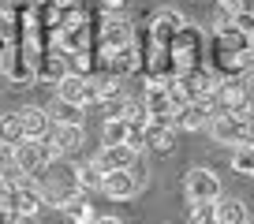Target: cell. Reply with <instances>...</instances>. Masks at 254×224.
I'll list each match as a JSON object with an SVG mask.
<instances>
[{
	"mask_svg": "<svg viewBox=\"0 0 254 224\" xmlns=\"http://www.w3.org/2000/svg\"><path fill=\"white\" fill-rule=\"evenodd\" d=\"M217 97L213 94H206V97H198V101H187L180 112H176V127H183V131H202V127H209V120L217 116Z\"/></svg>",
	"mask_w": 254,
	"mask_h": 224,
	"instance_id": "277c9868",
	"label": "cell"
},
{
	"mask_svg": "<svg viewBox=\"0 0 254 224\" xmlns=\"http://www.w3.org/2000/svg\"><path fill=\"white\" fill-rule=\"evenodd\" d=\"M53 157H56V150L45 138H23L15 146V153H11V168L23 172V176H38V172H45L53 165Z\"/></svg>",
	"mask_w": 254,
	"mask_h": 224,
	"instance_id": "6da1fadb",
	"label": "cell"
},
{
	"mask_svg": "<svg viewBox=\"0 0 254 224\" xmlns=\"http://www.w3.org/2000/svg\"><path fill=\"white\" fill-rule=\"evenodd\" d=\"M135 161H138V146L124 142V146H105L94 157V165L101 172H112V168H135Z\"/></svg>",
	"mask_w": 254,
	"mask_h": 224,
	"instance_id": "30bf717a",
	"label": "cell"
},
{
	"mask_svg": "<svg viewBox=\"0 0 254 224\" xmlns=\"http://www.w3.org/2000/svg\"><path fill=\"white\" fill-rule=\"evenodd\" d=\"M251 224H254V221H251Z\"/></svg>",
	"mask_w": 254,
	"mask_h": 224,
	"instance_id": "d590c367",
	"label": "cell"
},
{
	"mask_svg": "<svg viewBox=\"0 0 254 224\" xmlns=\"http://www.w3.org/2000/svg\"><path fill=\"white\" fill-rule=\"evenodd\" d=\"M8 4H15V0H0V11H4V8H8Z\"/></svg>",
	"mask_w": 254,
	"mask_h": 224,
	"instance_id": "d6a6232c",
	"label": "cell"
},
{
	"mask_svg": "<svg viewBox=\"0 0 254 224\" xmlns=\"http://www.w3.org/2000/svg\"><path fill=\"white\" fill-rule=\"evenodd\" d=\"M53 4H56V8H60V11H67V8H79L82 0H53Z\"/></svg>",
	"mask_w": 254,
	"mask_h": 224,
	"instance_id": "4dcf8cb0",
	"label": "cell"
},
{
	"mask_svg": "<svg viewBox=\"0 0 254 224\" xmlns=\"http://www.w3.org/2000/svg\"><path fill=\"white\" fill-rule=\"evenodd\" d=\"M232 168L239 176H254V146H247V142L232 146Z\"/></svg>",
	"mask_w": 254,
	"mask_h": 224,
	"instance_id": "d4e9b609",
	"label": "cell"
},
{
	"mask_svg": "<svg viewBox=\"0 0 254 224\" xmlns=\"http://www.w3.org/2000/svg\"><path fill=\"white\" fill-rule=\"evenodd\" d=\"M138 187H142V179L135 176V168H112V172H105L101 194H109L116 202H127V198L138 194Z\"/></svg>",
	"mask_w": 254,
	"mask_h": 224,
	"instance_id": "52a82bcc",
	"label": "cell"
},
{
	"mask_svg": "<svg viewBox=\"0 0 254 224\" xmlns=\"http://www.w3.org/2000/svg\"><path fill=\"white\" fill-rule=\"evenodd\" d=\"M135 41V34H131V23L127 19H105L101 30H97V53H109V49H120V45H131Z\"/></svg>",
	"mask_w": 254,
	"mask_h": 224,
	"instance_id": "ba28073f",
	"label": "cell"
},
{
	"mask_svg": "<svg viewBox=\"0 0 254 224\" xmlns=\"http://www.w3.org/2000/svg\"><path fill=\"white\" fill-rule=\"evenodd\" d=\"M213 97H217V109L221 112H239L243 105H251L247 101V90H243V79H221Z\"/></svg>",
	"mask_w": 254,
	"mask_h": 224,
	"instance_id": "4fadbf2b",
	"label": "cell"
},
{
	"mask_svg": "<svg viewBox=\"0 0 254 224\" xmlns=\"http://www.w3.org/2000/svg\"><path fill=\"white\" fill-rule=\"evenodd\" d=\"M217 82H221L217 71H213V67H202V64H194V67H187L183 75H176V86L187 94V101H198V97L213 94Z\"/></svg>",
	"mask_w": 254,
	"mask_h": 224,
	"instance_id": "8992f818",
	"label": "cell"
},
{
	"mask_svg": "<svg viewBox=\"0 0 254 224\" xmlns=\"http://www.w3.org/2000/svg\"><path fill=\"white\" fill-rule=\"evenodd\" d=\"M124 4H127V0H101V8L109 11V15H116V11H124Z\"/></svg>",
	"mask_w": 254,
	"mask_h": 224,
	"instance_id": "83f0119b",
	"label": "cell"
},
{
	"mask_svg": "<svg viewBox=\"0 0 254 224\" xmlns=\"http://www.w3.org/2000/svg\"><path fill=\"white\" fill-rule=\"evenodd\" d=\"M247 146H254V135H251V138H247Z\"/></svg>",
	"mask_w": 254,
	"mask_h": 224,
	"instance_id": "836d02e7",
	"label": "cell"
},
{
	"mask_svg": "<svg viewBox=\"0 0 254 224\" xmlns=\"http://www.w3.org/2000/svg\"><path fill=\"white\" fill-rule=\"evenodd\" d=\"M97 60H101L105 71L116 75V79H127V75H135L138 67H142V53H138L135 41H131V45H120V49H109V53H97Z\"/></svg>",
	"mask_w": 254,
	"mask_h": 224,
	"instance_id": "5b68a950",
	"label": "cell"
},
{
	"mask_svg": "<svg viewBox=\"0 0 254 224\" xmlns=\"http://www.w3.org/2000/svg\"><path fill=\"white\" fill-rule=\"evenodd\" d=\"M67 75V60H64L56 49L38 56V64H34V82H45V86H56V82Z\"/></svg>",
	"mask_w": 254,
	"mask_h": 224,
	"instance_id": "7c38bea8",
	"label": "cell"
},
{
	"mask_svg": "<svg viewBox=\"0 0 254 224\" xmlns=\"http://www.w3.org/2000/svg\"><path fill=\"white\" fill-rule=\"evenodd\" d=\"M187 224H217V202H198V206H190V221Z\"/></svg>",
	"mask_w": 254,
	"mask_h": 224,
	"instance_id": "484cf974",
	"label": "cell"
},
{
	"mask_svg": "<svg viewBox=\"0 0 254 224\" xmlns=\"http://www.w3.org/2000/svg\"><path fill=\"white\" fill-rule=\"evenodd\" d=\"M209 135H213L221 146H239V142H247L243 123H239L232 112H217L213 120H209Z\"/></svg>",
	"mask_w": 254,
	"mask_h": 224,
	"instance_id": "9c48e42d",
	"label": "cell"
},
{
	"mask_svg": "<svg viewBox=\"0 0 254 224\" xmlns=\"http://www.w3.org/2000/svg\"><path fill=\"white\" fill-rule=\"evenodd\" d=\"M217 224H247V206L239 198H217Z\"/></svg>",
	"mask_w": 254,
	"mask_h": 224,
	"instance_id": "ffe728a7",
	"label": "cell"
},
{
	"mask_svg": "<svg viewBox=\"0 0 254 224\" xmlns=\"http://www.w3.org/2000/svg\"><path fill=\"white\" fill-rule=\"evenodd\" d=\"M49 146H53L56 153H71L82 146V123H53V131H49L45 138Z\"/></svg>",
	"mask_w": 254,
	"mask_h": 224,
	"instance_id": "9a60e30c",
	"label": "cell"
},
{
	"mask_svg": "<svg viewBox=\"0 0 254 224\" xmlns=\"http://www.w3.org/2000/svg\"><path fill=\"white\" fill-rule=\"evenodd\" d=\"M183 26H187V19H183L176 8H161L157 15H153L150 30H161V34H176V30H183Z\"/></svg>",
	"mask_w": 254,
	"mask_h": 224,
	"instance_id": "cb8c5ba5",
	"label": "cell"
},
{
	"mask_svg": "<svg viewBox=\"0 0 254 224\" xmlns=\"http://www.w3.org/2000/svg\"><path fill=\"white\" fill-rule=\"evenodd\" d=\"M8 224H38V217H23V213H11Z\"/></svg>",
	"mask_w": 254,
	"mask_h": 224,
	"instance_id": "f1b7e54d",
	"label": "cell"
},
{
	"mask_svg": "<svg viewBox=\"0 0 254 224\" xmlns=\"http://www.w3.org/2000/svg\"><path fill=\"white\" fill-rule=\"evenodd\" d=\"M45 112L53 116V123H82V109H79V105H71V101H64V97H56Z\"/></svg>",
	"mask_w": 254,
	"mask_h": 224,
	"instance_id": "603a6c76",
	"label": "cell"
},
{
	"mask_svg": "<svg viewBox=\"0 0 254 224\" xmlns=\"http://www.w3.org/2000/svg\"><path fill=\"white\" fill-rule=\"evenodd\" d=\"M142 105H146V116L150 120H176V109H172V97L161 82H150L142 94Z\"/></svg>",
	"mask_w": 254,
	"mask_h": 224,
	"instance_id": "8fae6325",
	"label": "cell"
},
{
	"mask_svg": "<svg viewBox=\"0 0 254 224\" xmlns=\"http://www.w3.org/2000/svg\"><path fill=\"white\" fill-rule=\"evenodd\" d=\"M172 142H176V123L172 120H150L142 127V146L146 150L165 153V150H172Z\"/></svg>",
	"mask_w": 254,
	"mask_h": 224,
	"instance_id": "5bb4252c",
	"label": "cell"
},
{
	"mask_svg": "<svg viewBox=\"0 0 254 224\" xmlns=\"http://www.w3.org/2000/svg\"><path fill=\"white\" fill-rule=\"evenodd\" d=\"M183 191H187V202L198 206V202H217L221 198V179H217L213 168H190L183 176Z\"/></svg>",
	"mask_w": 254,
	"mask_h": 224,
	"instance_id": "3957f363",
	"label": "cell"
},
{
	"mask_svg": "<svg viewBox=\"0 0 254 224\" xmlns=\"http://www.w3.org/2000/svg\"><path fill=\"white\" fill-rule=\"evenodd\" d=\"M101 142H105V146H124V142L138 146V138L131 135L127 120H116V116H109V120H105V127H101Z\"/></svg>",
	"mask_w": 254,
	"mask_h": 224,
	"instance_id": "ac0fdd59",
	"label": "cell"
},
{
	"mask_svg": "<svg viewBox=\"0 0 254 224\" xmlns=\"http://www.w3.org/2000/svg\"><path fill=\"white\" fill-rule=\"evenodd\" d=\"M60 209H64V217L75 221V224H94L97 221V213H94V206H90L86 191H71L67 198L60 202Z\"/></svg>",
	"mask_w": 254,
	"mask_h": 224,
	"instance_id": "e0dca14e",
	"label": "cell"
},
{
	"mask_svg": "<svg viewBox=\"0 0 254 224\" xmlns=\"http://www.w3.org/2000/svg\"><path fill=\"white\" fill-rule=\"evenodd\" d=\"M19 120H23V138H49V131H53V116L38 105H26Z\"/></svg>",
	"mask_w": 254,
	"mask_h": 224,
	"instance_id": "2e32d148",
	"label": "cell"
},
{
	"mask_svg": "<svg viewBox=\"0 0 254 224\" xmlns=\"http://www.w3.org/2000/svg\"><path fill=\"white\" fill-rule=\"evenodd\" d=\"M236 11H243V15H254V0H239Z\"/></svg>",
	"mask_w": 254,
	"mask_h": 224,
	"instance_id": "f546056e",
	"label": "cell"
},
{
	"mask_svg": "<svg viewBox=\"0 0 254 224\" xmlns=\"http://www.w3.org/2000/svg\"><path fill=\"white\" fill-rule=\"evenodd\" d=\"M75 183H79V191H101L105 183V172L94 165V161H82V165H75Z\"/></svg>",
	"mask_w": 254,
	"mask_h": 224,
	"instance_id": "d6986e66",
	"label": "cell"
},
{
	"mask_svg": "<svg viewBox=\"0 0 254 224\" xmlns=\"http://www.w3.org/2000/svg\"><path fill=\"white\" fill-rule=\"evenodd\" d=\"M56 97L79 105V109H86V105H101L97 79H94V75H75V71H67L60 82H56Z\"/></svg>",
	"mask_w": 254,
	"mask_h": 224,
	"instance_id": "7a4b0ae2",
	"label": "cell"
},
{
	"mask_svg": "<svg viewBox=\"0 0 254 224\" xmlns=\"http://www.w3.org/2000/svg\"><path fill=\"white\" fill-rule=\"evenodd\" d=\"M94 224H124V221H116V217H97Z\"/></svg>",
	"mask_w": 254,
	"mask_h": 224,
	"instance_id": "1f68e13d",
	"label": "cell"
},
{
	"mask_svg": "<svg viewBox=\"0 0 254 224\" xmlns=\"http://www.w3.org/2000/svg\"><path fill=\"white\" fill-rule=\"evenodd\" d=\"M97 79V94H101V105L109 101V97H116V94H124V90H120V79L116 75H109V71H101V75H94Z\"/></svg>",
	"mask_w": 254,
	"mask_h": 224,
	"instance_id": "4316f807",
	"label": "cell"
},
{
	"mask_svg": "<svg viewBox=\"0 0 254 224\" xmlns=\"http://www.w3.org/2000/svg\"><path fill=\"white\" fill-rule=\"evenodd\" d=\"M4 71H8L11 82H34V64L26 60L23 53H8V60H4Z\"/></svg>",
	"mask_w": 254,
	"mask_h": 224,
	"instance_id": "44dd1931",
	"label": "cell"
},
{
	"mask_svg": "<svg viewBox=\"0 0 254 224\" xmlns=\"http://www.w3.org/2000/svg\"><path fill=\"white\" fill-rule=\"evenodd\" d=\"M247 79H251V82H254V67H251V75H247Z\"/></svg>",
	"mask_w": 254,
	"mask_h": 224,
	"instance_id": "e575fe53",
	"label": "cell"
},
{
	"mask_svg": "<svg viewBox=\"0 0 254 224\" xmlns=\"http://www.w3.org/2000/svg\"><path fill=\"white\" fill-rule=\"evenodd\" d=\"M23 142V120L19 112H4L0 116V146H19Z\"/></svg>",
	"mask_w": 254,
	"mask_h": 224,
	"instance_id": "7402d4cb",
	"label": "cell"
}]
</instances>
